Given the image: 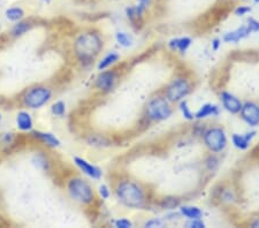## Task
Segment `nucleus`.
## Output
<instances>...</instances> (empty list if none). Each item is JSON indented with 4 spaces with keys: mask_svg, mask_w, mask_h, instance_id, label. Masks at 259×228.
<instances>
[{
    "mask_svg": "<svg viewBox=\"0 0 259 228\" xmlns=\"http://www.w3.org/2000/svg\"><path fill=\"white\" fill-rule=\"evenodd\" d=\"M103 47V38L98 32L85 31L78 35L74 41L75 57L83 65H90L102 52Z\"/></svg>",
    "mask_w": 259,
    "mask_h": 228,
    "instance_id": "obj_1",
    "label": "nucleus"
},
{
    "mask_svg": "<svg viewBox=\"0 0 259 228\" xmlns=\"http://www.w3.org/2000/svg\"><path fill=\"white\" fill-rule=\"evenodd\" d=\"M15 142V134L13 132H3L0 135V144H3L4 147H11Z\"/></svg>",
    "mask_w": 259,
    "mask_h": 228,
    "instance_id": "obj_26",
    "label": "nucleus"
},
{
    "mask_svg": "<svg viewBox=\"0 0 259 228\" xmlns=\"http://www.w3.org/2000/svg\"><path fill=\"white\" fill-rule=\"evenodd\" d=\"M67 192L75 202L83 205H89L95 200V192L93 187L82 177L74 176L67 182Z\"/></svg>",
    "mask_w": 259,
    "mask_h": 228,
    "instance_id": "obj_4",
    "label": "nucleus"
},
{
    "mask_svg": "<svg viewBox=\"0 0 259 228\" xmlns=\"http://www.w3.org/2000/svg\"><path fill=\"white\" fill-rule=\"evenodd\" d=\"M16 128L21 132H31L33 130V119L28 110H21L15 118Z\"/></svg>",
    "mask_w": 259,
    "mask_h": 228,
    "instance_id": "obj_12",
    "label": "nucleus"
},
{
    "mask_svg": "<svg viewBox=\"0 0 259 228\" xmlns=\"http://www.w3.org/2000/svg\"><path fill=\"white\" fill-rule=\"evenodd\" d=\"M250 34H252V32L250 31L249 27L246 26V24H244V26L237 28L236 30L227 32V34L224 36V40L226 41V43H237V41H240L243 38H245V37H248Z\"/></svg>",
    "mask_w": 259,
    "mask_h": 228,
    "instance_id": "obj_15",
    "label": "nucleus"
},
{
    "mask_svg": "<svg viewBox=\"0 0 259 228\" xmlns=\"http://www.w3.org/2000/svg\"><path fill=\"white\" fill-rule=\"evenodd\" d=\"M220 45H221V41L219 39H214V40H213V43H212V49L214 50V51H217V50L219 49Z\"/></svg>",
    "mask_w": 259,
    "mask_h": 228,
    "instance_id": "obj_35",
    "label": "nucleus"
},
{
    "mask_svg": "<svg viewBox=\"0 0 259 228\" xmlns=\"http://www.w3.org/2000/svg\"><path fill=\"white\" fill-rule=\"evenodd\" d=\"M2 121H3V114L2 112H0V123H2Z\"/></svg>",
    "mask_w": 259,
    "mask_h": 228,
    "instance_id": "obj_39",
    "label": "nucleus"
},
{
    "mask_svg": "<svg viewBox=\"0 0 259 228\" xmlns=\"http://www.w3.org/2000/svg\"><path fill=\"white\" fill-rule=\"evenodd\" d=\"M31 161L37 168L41 169V171L49 172L50 169H51V160H50L45 152H36L35 155L32 156Z\"/></svg>",
    "mask_w": 259,
    "mask_h": 228,
    "instance_id": "obj_17",
    "label": "nucleus"
},
{
    "mask_svg": "<svg viewBox=\"0 0 259 228\" xmlns=\"http://www.w3.org/2000/svg\"><path fill=\"white\" fill-rule=\"evenodd\" d=\"M139 2H140L141 4H145V5H146V4H148L149 0H139Z\"/></svg>",
    "mask_w": 259,
    "mask_h": 228,
    "instance_id": "obj_38",
    "label": "nucleus"
},
{
    "mask_svg": "<svg viewBox=\"0 0 259 228\" xmlns=\"http://www.w3.org/2000/svg\"><path fill=\"white\" fill-rule=\"evenodd\" d=\"M241 117L244 121L251 127H256L259 124V106L254 103H245L242 105L240 111Z\"/></svg>",
    "mask_w": 259,
    "mask_h": 228,
    "instance_id": "obj_10",
    "label": "nucleus"
},
{
    "mask_svg": "<svg viewBox=\"0 0 259 228\" xmlns=\"http://www.w3.org/2000/svg\"><path fill=\"white\" fill-rule=\"evenodd\" d=\"M144 11H145V4L140 3L137 6H133V7L127 8V11H126L127 18L134 24L139 23V22H141Z\"/></svg>",
    "mask_w": 259,
    "mask_h": 228,
    "instance_id": "obj_19",
    "label": "nucleus"
},
{
    "mask_svg": "<svg viewBox=\"0 0 259 228\" xmlns=\"http://www.w3.org/2000/svg\"><path fill=\"white\" fill-rule=\"evenodd\" d=\"M115 194L118 200L124 206L132 207V209H141L144 206V192L135 182L129 180L119 182V185L116 186Z\"/></svg>",
    "mask_w": 259,
    "mask_h": 228,
    "instance_id": "obj_2",
    "label": "nucleus"
},
{
    "mask_svg": "<svg viewBox=\"0 0 259 228\" xmlns=\"http://www.w3.org/2000/svg\"><path fill=\"white\" fill-rule=\"evenodd\" d=\"M221 102H223V105L225 109H226L228 112H231V113H233V114L240 113L242 105H243L239 98L235 97L234 95L229 94V93L221 94Z\"/></svg>",
    "mask_w": 259,
    "mask_h": 228,
    "instance_id": "obj_13",
    "label": "nucleus"
},
{
    "mask_svg": "<svg viewBox=\"0 0 259 228\" xmlns=\"http://www.w3.org/2000/svg\"><path fill=\"white\" fill-rule=\"evenodd\" d=\"M114 226L118 228H131L133 223L128 219H118V220L114 221Z\"/></svg>",
    "mask_w": 259,
    "mask_h": 228,
    "instance_id": "obj_31",
    "label": "nucleus"
},
{
    "mask_svg": "<svg viewBox=\"0 0 259 228\" xmlns=\"http://www.w3.org/2000/svg\"><path fill=\"white\" fill-rule=\"evenodd\" d=\"M67 112V106L64 101H56L51 105V113L57 118H64Z\"/></svg>",
    "mask_w": 259,
    "mask_h": 228,
    "instance_id": "obj_24",
    "label": "nucleus"
},
{
    "mask_svg": "<svg viewBox=\"0 0 259 228\" xmlns=\"http://www.w3.org/2000/svg\"><path fill=\"white\" fill-rule=\"evenodd\" d=\"M246 26L249 27L250 31L251 32H258L259 31V21H257L256 19L250 18L246 22Z\"/></svg>",
    "mask_w": 259,
    "mask_h": 228,
    "instance_id": "obj_30",
    "label": "nucleus"
},
{
    "mask_svg": "<svg viewBox=\"0 0 259 228\" xmlns=\"http://www.w3.org/2000/svg\"><path fill=\"white\" fill-rule=\"evenodd\" d=\"M33 28V23L30 20H21L19 22H15L13 24V27L11 29V36L13 38H20V37L24 36L28 34L29 31H31Z\"/></svg>",
    "mask_w": 259,
    "mask_h": 228,
    "instance_id": "obj_14",
    "label": "nucleus"
},
{
    "mask_svg": "<svg viewBox=\"0 0 259 228\" xmlns=\"http://www.w3.org/2000/svg\"><path fill=\"white\" fill-rule=\"evenodd\" d=\"M180 109H181L183 117H185L187 120H194L195 119V115H194L193 112H191L190 107L188 106V103L186 101L181 102V104H180Z\"/></svg>",
    "mask_w": 259,
    "mask_h": 228,
    "instance_id": "obj_27",
    "label": "nucleus"
},
{
    "mask_svg": "<svg viewBox=\"0 0 259 228\" xmlns=\"http://www.w3.org/2000/svg\"><path fill=\"white\" fill-rule=\"evenodd\" d=\"M254 3H258L259 4V0H254Z\"/></svg>",
    "mask_w": 259,
    "mask_h": 228,
    "instance_id": "obj_40",
    "label": "nucleus"
},
{
    "mask_svg": "<svg viewBox=\"0 0 259 228\" xmlns=\"http://www.w3.org/2000/svg\"><path fill=\"white\" fill-rule=\"evenodd\" d=\"M181 213L182 215H185L186 218H189V219H199L202 218L203 212L202 210L198 209V207L196 206H182L181 207Z\"/></svg>",
    "mask_w": 259,
    "mask_h": 228,
    "instance_id": "obj_23",
    "label": "nucleus"
},
{
    "mask_svg": "<svg viewBox=\"0 0 259 228\" xmlns=\"http://www.w3.org/2000/svg\"><path fill=\"white\" fill-rule=\"evenodd\" d=\"M40 3H43V4H50V3H52L53 0H39Z\"/></svg>",
    "mask_w": 259,
    "mask_h": 228,
    "instance_id": "obj_37",
    "label": "nucleus"
},
{
    "mask_svg": "<svg viewBox=\"0 0 259 228\" xmlns=\"http://www.w3.org/2000/svg\"><path fill=\"white\" fill-rule=\"evenodd\" d=\"M190 93V84L186 78H177L166 90V99L168 102L178 103Z\"/></svg>",
    "mask_w": 259,
    "mask_h": 228,
    "instance_id": "obj_7",
    "label": "nucleus"
},
{
    "mask_svg": "<svg viewBox=\"0 0 259 228\" xmlns=\"http://www.w3.org/2000/svg\"><path fill=\"white\" fill-rule=\"evenodd\" d=\"M98 194H99V196L103 198V200H108V198H110V196H111V190H110V188H108V186L107 185H100L99 186V188H98Z\"/></svg>",
    "mask_w": 259,
    "mask_h": 228,
    "instance_id": "obj_28",
    "label": "nucleus"
},
{
    "mask_svg": "<svg viewBox=\"0 0 259 228\" xmlns=\"http://www.w3.org/2000/svg\"><path fill=\"white\" fill-rule=\"evenodd\" d=\"M256 135V131H249L245 134H234L232 141L235 148L240 149V150H246L249 148L250 143H251L252 139Z\"/></svg>",
    "mask_w": 259,
    "mask_h": 228,
    "instance_id": "obj_16",
    "label": "nucleus"
},
{
    "mask_svg": "<svg viewBox=\"0 0 259 228\" xmlns=\"http://www.w3.org/2000/svg\"><path fill=\"white\" fill-rule=\"evenodd\" d=\"M145 226L146 227H161L162 222L160 220H158V219H152V220L146 222Z\"/></svg>",
    "mask_w": 259,
    "mask_h": 228,
    "instance_id": "obj_34",
    "label": "nucleus"
},
{
    "mask_svg": "<svg viewBox=\"0 0 259 228\" xmlns=\"http://www.w3.org/2000/svg\"><path fill=\"white\" fill-rule=\"evenodd\" d=\"M191 45V39L189 37H180V38H174L169 41V48L177 50L179 52H186Z\"/></svg>",
    "mask_w": 259,
    "mask_h": 228,
    "instance_id": "obj_21",
    "label": "nucleus"
},
{
    "mask_svg": "<svg viewBox=\"0 0 259 228\" xmlns=\"http://www.w3.org/2000/svg\"><path fill=\"white\" fill-rule=\"evenodd\" d=\"M31 138L35 139L37 142H39L41 144H44L45 147L48 148H59L60 147V140L58 139V136L56 134H53L51 131H41V130H32L31 132Z\"/></svg>",
    "mask_w": 259,
    "mask_h": 228,
    "instance_id": "obj_11",
    "label": "nucleus"
},
{
    "mask_svg": "<svg viewBox=\"0 0 259 228\" xmlns=\"http://www.w3.org/2000/svg\"><path fill=\"white\" fill-rule=\"evenodd\" d=\"M204 142L212 152H220L226 148L227 138L221 128H211L204 134Z\"/></svg>",
    "mask_w": 259,
    "mask_h": 228,
    "instance_id": "obj_6",
    "label": "nucleus"
},
{
    "mask_svg": "<svg viewBox=\"0 0 259 228\" xmlns=\"http://www.w3.org/2000/svg\"><path fill=\"white\" fill-rule=\"evenodd\" d=\"M0 31H2V23H0Z\"/></svg>",
    "mask_w": 259,
    "mask_h": 228,
    "instance_id": "obj_41",
    "label": "nucleus"
},
{
    "mask_svg": "<svg viewBox=\"0 0 259 228\" xmlns=\"http://www.w3.org/2000/svg\"><path fill=\"white\" fill-rule=\"evenodd\" d=\"M119 59H120L119 53H116V52L108 53V55H106L102 60L98 62L97 68H98V70H100V72H102V70L108 69L112 65H114L116 61H119Z\"/></svg>",
    "mask_w": 259,
    "mask_h": 228,
    "instance_id": "obj_22",
    "label": "nucleus"
},
{
    "mask_svg": "<svg viewBox=\"0 0 259 228\" xmlns=\"http://www.w3.org/2000/svg\"><path fill=\"white\" fill-rule=\"evenodd\" d=\"M5 19L10 22H19V21L23 20L24 16H26V12L21 6H11L5 10Z\"/></svg>",
    "mask_w": 259,
    "mask_h": 228,
    "instance_id": "obj_18",
    "label": "nucleus"
},
{
    "mask_svg": "<svg viewBox=\"0 0 259 228\" xmlns=\"http://www.w3.org/2000/svg\"><path fill=\"white\" fill-rule=\"evenodd\" d=\"M53 91L50 86L44 84H36L28 88L22 95V104L28 110H39L48 105L52 99Z\"/></svg>",
    "mask_w": 259,
    "mask_h": 228,
    "instance_id": "obj_3",
    "label": "nucleus"
},
{
    "mask_svg": "<svg viewBox=\"0 0 259 228\" xmlns=\"http://www.w3.org/2000/svg\"><path fill=\"white\" fill-rule=\"evenodd\" d=\"M89 143L91 145H98V147H103L104 144H107V141L105 139L100 138V136L97 135H94L93 138L89 140Z\"/></svg>",
    "mask_w": 259,
    "mask_h": 228,
    "instance_id": "obj_29",
    "label": "nucleus"
},
{
    "mask_svg": "<svg viewBox=\"0 0 259 228\" xmlns=\"http://www.w3.org/2000/svg\"><path fill=\"white\" fill-rule=\"evenodd\" d=\"M146 115L153 121H161L168 119L172 115V107L166 98H153L146 107Z\"/></svg>",
    "mask_w": 259,
    "mask_h": 228,
    "instance_id": "obj_5",
    "label": "nucleus"
},
{
    "mask_svg": "<svg viewBox=\"0 0 259 228\" xmlns=\"http://www.w3.org/2000/svg\"><path fill=\"white\" fill-rule=\"evenodd\" d=\"M219 113L218 106L213 105V104H205L197 111V113L195 114L196 119H205L207 117H213V115H217Z\"/></svg>",
    "mask_w": 259,
    "mask_h": 228,
    "instance_id": "obj_20",
    "label": "nucleus"
},
{
    "mask_svg": "<svg viewBox=\"0 0 259 228\" xmlns=\"http://www.w3.org/2000/svg\"><path fill=\"white\" fill-rule=\"evenodd\" d=\"M116 80H118V75L114 70H102L99 75L96 77V88L104 93H110L114 88Z\"/></svg>",
    "mask_w": 259,
    "mask_h": 228,
    "instance_id": "obj_8",
    "label": "nucleus"
},
{
    "mask_svg": "<svg viewBox=\"0 0 259 228\" xmlns=\"http://www.w3.org/2000/svg\"><path fill=\"white\" fill-rule=\"evenodd\" d=\"M115 39L118 41V44L123 48H129L133 45V37L127 34V32L120 31L115 35Z\"/></svg>",
    "mask_w": 259,
    "mask_h": 228,
    "instance_id": "obj_25",
    "label": "nucleus"
},
{
    "mask_svg": "<svg viewBox=\"0 0 259 228\" xmlns=\"http://www.w3.org/2000/svg\"><path fill=\"white\" fill-rule=\"evenodd\" d=\"M74 164L77 166V168L87 175L88 177L93 180H100L103 176V172L98 166L91 164L90 161H88L84 158L81 157H74Z\"/></svg>",
    "mask_w": 259,
    "mask_h": 228,
    "instance_id": "obj_9",
    "label": "nucleus"
},
{
    "mask_svg": "<svg viewBox=\"0 0 259 228\" xmlns=\"http://www.w3.org/2000/svg\"><path fill=\"white\" fill-rule=\"evenodd\" d=\"M188 226L191 228H204L205 227V223L199 219H190V221L188 222Z\"/></svg>",
    "mask_w": 259,
    "mask_h": 228,
    "instance_id": "obj_32",
    "label": "nucleus"
},
{
    "mask_svg": "<svg viewBox=\"0 0 259 228\" xmlns=\"http://www.w3.org/2000/svg\"><path fill=\"white\" fill-rule=\"evenodd\" d=\"M250 11H251V7H249V6H239L235 10V14L239 15V16H243V15H246L248 13H250Z\"/></svg>",
    "mask_w": 259,
    "mask_h": 228,
    "instance_id": "obj_33",
    "label": "nucleus"
},
{
    "mask_svg": "<svg viewBox=\"0 0 259 228\" xmlns=\"http://www.w3.org/2000/svg\"><path fill=\"white\" fill-rule=\"evenodd\" d=\"M251 226H252L253 228H259V218L256 219V220H254V221L251 223Z\"/></svg>",
    "mask_w": 259,
    "mask_h": 228,
    "instance_id": "obj_36",
    "label": "nucleus"
}]
</instances>
